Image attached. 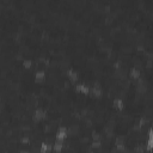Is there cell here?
I'll use <instances>...</instances> for the list:
<instances>
[{
	"instance_id": "6da1fadb",
	"label": "cell",
	"mask_w": 153,
	"mask_h": 153,
	"mask_svg": "<svg viewBox=\"0 0 153 153\" xmlns=\"http://www.w3.org/2000/svg\"><path fill=\"white\" fill-rule=\"evenodd\" d=\"M129 76H132L134 80H138L141 76V69L138 68V67H132L129 69Z\"/></svg>"
},
{
	"instance_id": "7a4b0ae2",
	"label": "cell",
	"mask_w": 153,
	"mask_h": 153,
	"mask_svg": "<svg viewBox=\"0 0 153 153\" xmlns=\"http://www.w3.org/2000/svg\"><path fill=\"white\" fill-rule=\"evenodd\" d=\"M22 66H23L24 69H31V67H32V61H31L29 57H26V59H24V60L22 61Z\"/></svg>"
},
{
	"instance_id": "3957f363",
	"label": "cell",
	"mask_w": 153,
	"mask_h": 153,
	"mask_svg": "<svg viewBox=\"0 0 153 153\" xmlns=\"http://www.w3.org/2000/svg\"><path fill=\"white\" fill-rule=\"evenodd\" d=\"M53 148H54V151H61L63 148V142H61V141L55 142L54 146H53Z\"/></svg>"
}]
</instances>
